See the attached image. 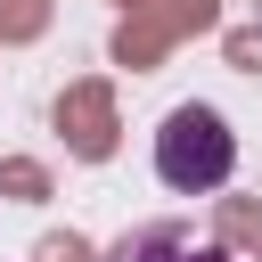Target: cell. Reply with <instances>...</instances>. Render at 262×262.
<instances>
[{
    "instance_id": "6da1fadb",
    "label": "cell",
    "mask_w": 262,
    "mask_h": 262,
    "mask_svg": "<svg viewBox=\"0 0 262 262\" xmlns=\"http://www.w3.org/2000/svg\"><path fill=\"white\" fill-rule=\"evenodd\" d=\"M237 172V131L213 115V106H172L164 115V131H156V180L172 188V196H213L221 180Z\"/></svg>"
},
{
    "instance_id": "7a4b0ae2",
    "label": "cell",
    "mask_w": 262,
    "mask_h": 262,
    "mask_svg": "<svg viewBox=\"0 0 262 262\" xmlns=\"http://www.w3.org/2000/svg\"><path fill=\"white\" fill-rule=\"evenodd\" d=\"M98 262H229V246H221V237H196L188 221H139V229H123Z\"/></svg>"
}]
</instances>
